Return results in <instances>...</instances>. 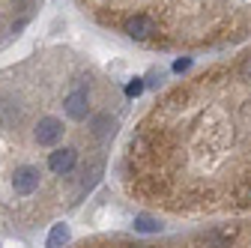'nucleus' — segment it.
<instances>
[{"mask_svg":"<svg viewBox=\"0 0 251 248\" xmlns=\"http://www.w3.org/2000/svg\"><path fill=\"white\" fill-rule=\"evenodd\" d=\"M233 236H236V227L230 224V227H222V230H212V233L201 236L192 248H230Z\"/></svg>","mask_w":251,"mask_h":248,"instance_id":"7ed1b4c3","label":"nucleus"},{"mask_svg":"<svg viewBox=\"0 0 251 248\" xmlns=\"http://www.w3.org/2000/svg\"><path fill=\"white\" fill-rule=\"evenodd\" d=\"M18 120H21V111H18L12 102H3V105H0V126H3V129H15Z\"/></svg>","mask_w":251,"mask_h":248,"instance_id":"6e6552de","label":"nucleus"},{"mask_svg":"<svg viewBox=\"0 0 251 248\" xmlns=\"http://www.w3.org/2000/svg\"><path fill=\"white\" fill-rule=\"evenodd\" d=\"M135 230H141V233H159L162 224H159V219H152V215H135Z\"/></svg>","mask_w":251,"mask_h":248,"instance_id":"1a4fd4ad","label":"nucleus"},{"mask_svg":"<svg viewBox=\"0 0 251 248\" xmlns=\"http://www.w3.org/2000/svg\"><path fill=\"white\" fill-rule=\"evenodd\" d=\"M129 248H150V245H129Z\"/></svg>","mask_w":251,"mask_h":248,"instance_id":"4468645a","label":"nucleus"},{"mask_svg":"<svg viewBox=\"0 0 251 248\" xmlns=\"http://www.w3.org/2000/svg\"><path fill=\"white\" fill-rule=\"evenodd\" d=\"M63 108H66V114L72 117V120H84L87 117V90L84 87H78V90H72L69 96H66V102H63Z\"/></svg>","mask_w":251,"mask_h":248,"instance_id":"423d86ee","label":"nucleus"},{"mask_svg":"<svg viewBox=\"0 0 251 248\" xmlns=\"http://www.w3.org/2000/svg\"><path fill=\"white\" fill-rule=\"evenodd\" d=\"M114 126H117V120L111 114H99L96 120H93V135H96V138H108V135H114Z\"/></svg>","mask_w":251,"mask_h":248,"instance_id":"0eeeda50","label":"nucleus"},{"mask_svg":"<svg viewBox=\"0 0 251 248\" xmlns=\"http://www.w3.org/2000/svg\"><path fill=\"white\" fill-rule=\"evenodd\" d=\"M99 174H102V162L96 159V162H93V168H90V171H84V189H87V192L93 189V185H96Z\"/></svg>","mask_w":251,"mask_h":248,"instance_id":"9b49d317","label":"nucleus"},{"mask_svg":"<svg viewBox=\"0 0 251 248\" xmlns=\"http://www.w3.org/2000/svg\"><path fill=\"white\" fill-rule=\"evenodd\" d=\"M66 239H69V227L66 224H54L51 233H48V248H60Z\"/></svg>","mask_w":251,"mask_h":248,"instance_id":"9d476101","label":"nucleus"},{"mask_svg":"<svg viewBox=\"0 0 251 248\" xmlns=\"http://www.w3.org/2000/svg\"><path fill=\"white\" fill-rule=\"evenodd\" d=\"M239 75H242L245 81H251V54L245 57V63H242V69H239Z\"/></svg>","mask_w":251,"mask_h":248,"instance_id":"f8f14e48","label":"nucleus"},{"mask_svg":"<svg viewBox=\"0 0 251 248\" xmlns=\"http://www.w3.org/2000/svg\"><path fill=\"white\" fill-rule=\"evenodd\" d=\"M75 159H78L75 149H69V147H66V149H54L51 156H48V168H51L57 176H63V174H69V171L75 168Z\"/></svg>","mask_w":251,"mask_h":248,"instance_id":"20e7f679","label":"nucleus"},{"mask_svg":"<svg viewBox=\"0 0 251 248\" xmlns=\"http://www.w3.org/2000/svg\"><path fill=\"white\" fill-rule=\"evenodd\" d=\"M12 189H15V195H21V198L33 195V192L39 189V168H33V165L18 168L15 176H12Z\"/></svg>","mask_w":251,"mask_h":248,"instance_id":"f257e3e1","label":"nucleus"},{"mask_svg":"<svg viewBox=\"0 0 251 248\" xmlns=\"http://www.w3.org/2000/svg\"><path fill=\"white\" fill-rule=\"evenodd\" d=\"M141 90H144V84H141V81H132L129 87H126V93H129V96H138Z\"/></svg>","mask_w":251,"mask_h":248,"instance_id":"ddd939ff","label":"nucleus"},{"mask_svg":"<svg viewBox=\"0 0 251 248\" xmlns=\"http://www.w3.org/2000/svg\"><path fill=\"white\" fill-rule=\"evenodd\" d=\"M126 33H129L132 39H150L155 33V21L150 15H135L126 21Z\"/></svg>","mask_w":251,"mask_h":248,"instance_id":"39448f33","label":"nucleus"},{"mask_svg":"<svg viewBox=\"0 0 251 248\" xmlns=\"http://www.w3.org/2000/svg\"><path fill=\"white\" fill-rule=\"evenodd\" d=\"M63 138V123L57 117H42L36 123V144L39 147H51Z\"/></svg>","mask_w":251,"mask_h":248,"instance_id":"f03ea898","label":"nucleus"}]
</instances>
